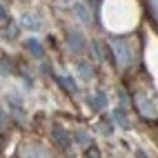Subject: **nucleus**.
<instances>
[{
    "label": "nucleus",
    "instance_id": "20e7f679",
    "mask_svg": "<svg viewBox=\"0 0 158 158\" xmlns=\"http://www.w3.org/2000/svg\"><path fill=\"white\" fill-rule=\"evenodd\" d=\"M149 2V9H152V16H154V20L158 23V0H147Z\"/></svg>",
    "mask_w": 158,
    "mask_h": 158
},
{
    "label": "nucleus",
    "instance_id": "39448f33",
    "mask_svg": "<svg viewBox=\"0 0 158 158\" xmlns=\"http://www.w3.org/2000/svg\"><path fill=\"white\" fill-rule=\"evenodd\" d=\"M0 18H7V14H5V7L0 5Z\"/></svg>",
    "mask_w": 158,
    "mask_h": 158
},
{
    "label": "nucleus",
    "instance_id": "7ed1b4c3",
    "mask_svg": "<svg viewBox=\"0 0 158 158\" xmlns=\"http://www.w3.org/2000/svg\"><path fill=\"white\" fill-rule=\"evenodd\" d=\"M94 107H96V109H102L105 107V96H102V94H98V96H94Z\"/></svg>",
    "mask_w": 158,
    "mask_h": 158
},
{
    "label": "nucleus",
    "instance_id": "f03ea898",
    "mask_svg": "<svg viewBox=\"0 0 158 158\" xmlns=\"http://www.w3.org/2000/svg\"><path fill=\"white\" fill-rule=\"evenodd\" d=\"M114 118H116V123H118L120 127H127V120H125V116H123L120 109H116V111H114Z\"/></svg>",
    "mask_w": 158,
    "mask_h": 158
},
{
    "label": "nucleus",
    "instance_id": "f257e3e1",
    "mask_svg": "<svg viewBox=\"0 0 158 158\" xmlns=\"http://www.w3.org/2000/svg\"><path fill=\"white\" fill-rule=\"evenodd\" d=\"M111 51H114L116 60L120 62V67H127V65H131V58H134V54H131V47H129V43H127V40H120V38L111 40Z\"/></svg>",
    "mask_w": 158,
    "mask_h": 158
}]
</instances>
